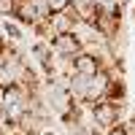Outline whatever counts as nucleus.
<instances>
[{"mask_svg":"<svg viewBox=\"0 0 135 135\" xmlns=\"http://www.w3.org/2000/svg\"><path fill=\"white\" fill-rule=\"evenodd\" d=\"M103 135H127V127H124V122H122V124H116V127H111V130H105Z\"/></svg>","mask_w":135,"mask_h":135,"instance_id":"nucleus-12","label":"nucleus"},{"mask_svg":"<svg viewBox=\"0 0 135 135\" xmlns=\"http://www.w3.org/2000/svg\"><path fill=\"white\" fill-rule=\"evenodd\" d=\"M70 14L78 19V25H92L97 16V6L95 0H70Z\"/></svg>","mask_w":135,"mask_h":135,"instance_id":"nucleus-6","label":"nucleus"},{"mask_svg":"<svg viewBox=\"0 0 135 135\" xmlns=\"http://www.w3.org/2000/svg\"><path fill=\"white\" fill-rule=\"evenodd\" d=\"M51 14H62V11H70V0H49Z\"/></svg>","mask_w":135,"mask_h":135,"instance_id":"nucleus-10","label":"nucleus"},{"mask_svg":"<svg viewBox=\"0 0 135 135\" xmlns=\"http://www.w3.org/2000/svg\"><path fill=\"white\" fill-rule=\"evenodd\" d=\"M49 46L54 51V57L60 60H73L78 51H84V38L78 32H60L49 41Z\"/></svg>","mask_w":135,"mask_h":135,"instance_id":"nucleus-2","label":"nucleus"},{"mask_svg":"<svg viewBox=\"0 0 135 135\" xmlns=\"http://www.w3.org/2000/svg\"><path fill=\"white\" fill-rule=\"evenodd\" d=\"M89 114H92V124L100 132L122 124V103H114V100H100V103H95Z\"/></svg>","mask_w":135,"mask_h":135,"instance_id":"nucleus-1","label":"nucleus"},{"mask_svg":"<svg viewBox=\"0 0 135 135\" xmlns=\"http://www.w3.org/2000/svg\"><path fill=\"white\" fill-rule=\"evenodd\" d=\"M14 19H19V25H27V27H35L38 22H43V19H41V14H38L35 0H16Z\"/></svg>","mask_w":135,"mask_h":135,"instance_id":"nucleus-5","label":"nucleus"},{"mask_svg":"<svg viewBox=\"0 0 135 135\" xmlns=\"http://www.w3.org/2000/svg\"><path fill=\"white\" fill-rule=\"evenodd\" d=\"M6 124V114H3V105H0V127Z\"/></svg>","mask_w":135,"mask_h":135,"instance_id":"nucleus-13","label":"nucleus"},{"mask_svg":"<svg viewBox=\"0 0 135 135\" xmlns=\"http://www.w3.org/2000/svg\"><path fill=\"white\" fill-rule=\"evenodd\" d=\"M0 27H3V35H6L8 43H14V46H16V43L22 41V27L16 25V22H3Z\"/></svg>","mask_w":135,"mask_h":135,"instance_id":"nucleus-8","label":"nucleus"},{"mask_svg":"<svg viewBox=\"0 0 135 135\" xmlns=\"http://www.w3.org/2000/svg\"><path fill=\"white\" fill-rule=\"evenodd\" d=\"M49 27H51V35H60V32H76L78 19L70 14V11H62V14H51V16H49Z\"/></svg>","mask_w":135,"mask_h":135,"instance_id":"nucleus-7","label":"nucleus"},{"mask_svg":"<svg viewBox=\"0 0 135 135\" xmlns=\"http://www.w3.org/2000/svg\"><path fill=\"white\" fill-rule=\"evenodd\" d=\"M16 8V0H0V19H11Z\"/></svg>","mask_w":135,"mask_h":135,"instance_id":"nucleus-9","label":"nucleus"},{"mask_svg":"<svg viewBox=\"0 0 135 135\" xmlns=\"http://www.w3.org/2000/svg\"><path fill=\"white\" fill-rule=\"evenodd\" d=\"M70 135H103L97 127L95 130H89V127H84V124H78V127H70Z\"/></svg>","mask_w":135,"mask_h":135,"instance_id":"nucleus-11","label":"nucleus"},{"mask_svg":"<svg viewBox=\"0 0 135 135\" xmlns=\"http://www.w3.org/2000/svg\"><path fill=\"white\" fill-rule=\"evenodd\" d=\"M97 70H105V62L97 51H78L70 60V73H84V76H95Z\"/></svg>","mask_w":135,"mask_h":135,"instance_id":"nucleus-4","label":"nucleus"},{"mask_svg":"<svg viewBox=\"0 0 135 135\" xmlns=\"http://www.w3.org/2000/svg\"><path fill=\"white\" fill-rule=\"evenodd\" d=\"M38 135H57V132H51V130H41Z\"/></svg>","mask_w":135,"mask_h":135,"instance_id":"nucleus-14","label":"nucleus"},{"mask_svg":"<svg viewBox=\"0 0 135 135\" xmlns=\"http://www.w3.org/2000/svg\"><path fill=\"white\" fill-rule=\"evenodd\" d=\"M111 78H114V73H111L108 68H105V70H97L95 76H89V86H86V95H84L81 103L95 105V103H100V100H105V97H108Z\"/></svg>","mask_w":135,"mask_h":135,"instance_id":"nucleus-3","label":"nucleus"}]
</instances>
